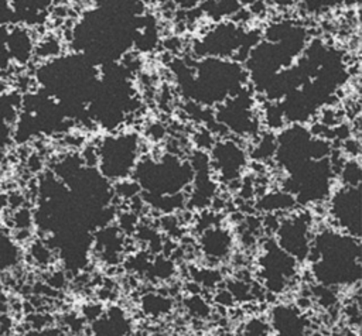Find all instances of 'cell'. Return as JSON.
I'll return each instance as SVG.
<instances>
[{
	"instance_id": "13",
	"label": "cell",
	"mask_w": 362,
	"mask_h": 336,
	"mask_svg": "<svg viewBox=\"0 0 362 336\" xmlns=\"http://www.w3.org/2000/svg\"><path fill=\"white\" fill-rule=\"evenodd\" d=\"M140 309L148 318H163L171 312L173 299L164 292L150 291L140 298Z\"/></svg>"
},
{
	"instance_id": "17",
	"label": "cell",
	"mask_w": 362,
	"mask_h": 336,
	"mask_svg": "<svg viewBox=\"0 0 362 336\" xmlns=\"http://www.w3.org/2000/svg\"><path fill=\"white\" fill-rule=\"evenodd\" d=\"M184 306L187 312L195 319H205L211 315V311H212L206 299L202 295H199V292L191 294L189 296H187L184 299Z\"/></svg>"
},
{
	"instance_id": "6",
	"label": "cell",
	"mask_w": 362,
	"mask_h": 336,
	"mask_svg": "<svg viewBox=\"0 0 362 336\" xmlns=\"http://www.w3.org/2000/svg\"><path fill=\"white\" fill-rule=\"evenodd\" d=\"M313 216L310 212L286 213L274 232L277 246L298 263L307 260L313 240Z\"/></svg>"
},
{
	"instance_id": "3",
	"label": "cell",
	"mask_w": 362,
	"mask_h": 336,
	"mask_svg": "<svg viewBox=\"0 0 362 336\" xmlns=\"http://www.w3.org/2000/svg\"><path fill=\"white\" fill-rule=\"evenodd\" d=\"M189 162L178 155L165 154L158 158H140L132 178L147 192V196H167L184 193L192 181Z\"/></svg>"
},
{
	"instance_id": "14",
	"label": "cell",
	"mask_w": 362,
	"mask_h": 336,
	"mask_svg": "<svg viewBox=\"0 0 362 336\" xmlns=\"http://www.w3.org/2000/svg\"><path fill=\"white\" fill-rule=\"evenodd\" d=\"M276 148H277V141H276V136H273V133H259V140L257 143L253 145L250 155L252 158H255L256 161L264 162L267 160H273L276 155Z\"/></svg>"
},
{
	"instance_id": "5",
	"label": "cell",
	"mask_w": 362,
	"mask_h": 336,
	"mask_svg": "<svg viewBox=\"0 0 362 336\" xmlns=\"http://www.w3.org/2000/svg\"><path fill=\"white\" fill-rule=\"evenodd\" d=\"M298 261L281 250L274 239L262 243L257 258L260 284L266 292L279 295L286 292L297 277Z\"/></svg>"
},
{
	"instance_id": "7",
	"label": "cell",
	"mask_w": 362,
	"mask_h": 336,
	"mask_svg": "<svg viewBox=\"0 0 362 336\" xmlns=\"http://www.w3.org/2000/svg\"><path fill=\"white\" fill-rule=\"evenodd\" d=\"M331 227L359 239L361 236V188L341 186L328 198Z\"/></svg>"
},
{
	"instance_id": "4",
	"label": "cell",
	"mask_w": 362,
	"mask_h": 336,
	"mask_svg": "<svg viewBox=\"0 0 362 336\" xmlns=\"http://www.w3.org/2000/svg\"><path fill=\"white\" fill-rule=\"evenodd\" d=\"M99 174L106 181L119 182L132 178L141 157V144L136 133H112L96 145Z\"/></svg>"
},
{
	"instance_id": "2",
	"label": "cell",
	"mask_w": 362,
	"mask_h": 336,
	"mask_svg": "<svg viewBox=\"0 0 362 336\" xmlns=\"http://www.w3.org/2000/svg\"><path fill=\"white\" fill-rule=\"evenodd\" d=\"M187 78H181L182 90L195 103L204 106L221 104L245 89L246 69L236 61L205 56L195 65V72L185 69Z\"/></svg>"
},
{
	"instance_id": "8",
	"label": "cell",
	"mask_w": 362,
	"mask_h": 336,
	"mask_svg": "<svg viewBox=\"0 0 362 336\" xmlns=\"http://www.w3.org/2000/svg\"><path fill=\"white\" fill-rule=\"evenodd\" d=\"M249 152L236 140L222 138L215 141L209 154V165L215 179L233 182L242 178L247 167Z\"/></svg>"
},
{
	"instance_id": "12",
	"label": "cell",
	"mask_w": 362,
	"mask_h": 336,
	"mask_svg": "<svg viewBox=\"0 0 362 336\" xmlns=\"http://www.w3.org/2000/svg\"><path fill=\"white\" fill-rule=\"evenodd\" d=\"M297 205L296 198L287 191H270L259 196L257 209L266 215L290 213V210Z\"/></svg>"
},
{
	"instance_id": "10",
	"label": "cell",
	"mask_w": 362,
	"mask_h": 336,
	"mask_svg": "<svg viewBox=\"0 0 362 336\" xmlns=\"http://www.w3.org/2000/svg\"><path fill=\"white\" fill-rule=\"evenodd\" d=\"M269 323L276 336H308V322L304 311L296 305L280 304L273 306Z\"/></svg>"
},
{
	"instance_id": "16",
	"label": "cell",
	"mask_w": 362,
	"mask_h": 336,
	"mask_svg": "<svg viewBox=\"0 0 362 336\" xmlns=\"http://www.w3.org/2000/svg\"><path fill=\"white\" fill-rule=\"evenodd\" d=\"M269 319L262 316H250L242 326L239 336H272Z\"/></svg>"
},
{
	"instance_id": "11",
	"label": "cell",
	"mask_w": 362,
	"mask_h": 336,
	"mask_svg": "<svg viewBox=\"0 0 362 336\" xmlns=\"http://www.w3.org/2000/svg\"><path fill=\"white\" fill-rule=\"evenodd\" d=\"M93 248L100 261L106 265H116L126 253V236L115 223L103 224L95 233Z\"/></svg>"
},
{
	"instance_id": "1",
	"label": "cell",
	"mask_w": 362,
	"mask_h": 336,
	"mask_svg": "<svg viewBox=\"0 0 362 336\" xmlns=\"http://www.w3.org/2000/svg\"><path fill=\"white\" fill-rule=\"evenodd\" d=\"M317 284L349 287L361 280L359 239L328 227L313 234L307 260Z\"/></svg>"
},
{
	"instance_id": "9",
	"label": "cell",
	"mask_w": 362,
	"mask_h": 336,
	"mask_svg": "<svg viewBox=\"0 0 362 336\" xmlns=\"http://www.w3.org/2000/svg\"><path fill=\"white\" fill-rule=\"evenodd\" d=\"M233 244L235 237L232 232L221 223L201 230L198 236V250L201 251L206 264L212 267L223 263L230 257Z\"/></svg>"
},
{
	"instance_id": "15",
	"label": "cell",
	"mask_w": 362,
	"mask_h": 336,
	"mask_svg": "<svg viewBox=\"0 0 362 336\" xmlns=\"http://www.w3.org/2000/svg\"><path fill=\"white\" fill-rule=\"evenodd\" d=\"M337 174L341 178L342 186H354V188H356V186L361 185L362 174H361V165L356 161V158L345 160Z\"/></svg>"
}]
</instances>
